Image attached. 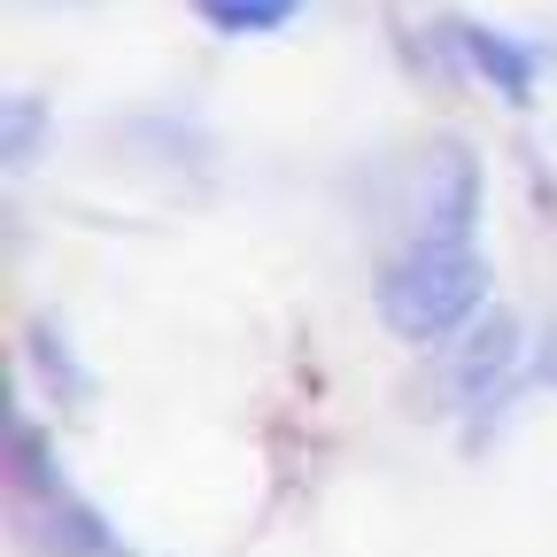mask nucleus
Here are the masks:
<instances>
[{
    "mask_svg": "<svg viewBox=\"0 0 557 557\" xmlns=\"http://www.w3.org/2000/svg\"><path fill=\"white\" fill-rule=\"evenodd\" d=\"M395 341H449L487 310V256L472 240H403L372 287Z\"/></svg>",
    "mask_w": 557,
    "mask_h": 557,
    "instance_id": "1",
    "label": "nucleus"
},
{
    "mask_svg": "<svg viewBox=\"0 0 557 557\" xmlns=\"http://www.w3.org/2000/svg\"><path fill=\"white\" fill-rule=\"evenodd\" d=\"M519 348H527V325L511 310H480L472 325H457L442 341V364H434V395L449 410H487L504 395V380L519 372Z\"/></svg>",
    "mask_w": 557,
    "mask_h": 557,
    "instance_id": "2",
    "label": "nucleus"
},
{
    "mask_svg": "<svg viewBox=\"0 0 557 557\" xmlns=\"http://www.w3.org/2000/svg\"><path fill=\"white\" fill-rule=\"evenodd\" d=\"M480 194H487L480 156L457 148V139H442V148L418 163V178H410V240H472Z\"/></svg>",
    "mask_w": 557,
    "mask_h": 557,
    "instance_id": "3",
    "label": "nucleus"
},
{
    "mask_svg": "<svg viewBox=\"0 0 557 557\" xmlns=\"http://www.w3.org/2000/svg\"><path fill=\"white\" fill-rule=\"evenodd\" d=\"M449 32H457V47L487 70V86H496L504 101H527V94H534V54H527L519 39H504L496 24H449Z\"/></svg>",
    "mask_w": 557,
    "mask_h": 557,
    "instance_id": "4",
    "label": "nucleus"
},
{
    "mask_svg": "<svg viewBox=\"0 0 557 557\" xmlns=\"http://www.w3.org/2000/svg\"><path fill=\"white\" fill-rule=\"evenodd\" d=\"M302 0H194V16L209 32H278Z\"/></svg>",
    "mask_w": 557,
    "mask_h": 557,
    "instance_id": "5",
    "label": "nucleus"
},
{
    "mask_svg": "<svg viewBox=\"0 0 557 557\" xmlns=\"http://www.w3.org/2000/svg\"><path fill=\"white\" fill-rule=\"evenodd\" d=\"M32 364H47V372L62 380V395H86V372L70 364V348H62V333H54V325H32Z\"/></svg>",
    "mask_w": 557,
    "mask_h": 557,
    "instance_id": "6",
    "label": "nucleus"
},
{
    "mask_svg": "<svg viewBox=\"0 0 557 557\" xmlns=\"http://www.w3.org/2000/svg\"><path fill=\"white\" fill-rule=\"evenodd\" d=\"M9 163H32V94L9 101Z\"/></svg>",
    "mask_w": 557,
    "mask_h": 557,
    "instance_id": "7",
    "label": "nucleus"
},
{
    "mask_svg": "<svg viewBox=\"0 0 557 557\" xmlns=\"http://www.w3.org/2000/svg\"><path fill=\"white\" fill-rule=\"evenodd\" d=\"M534 372L557 387V325H542V357H534Z\"/></svg>",
    "mask_w": 557,
    "mask_h": 557,
    "instance_id": "8",
    "label": "nucleus"
}]
</instances>
